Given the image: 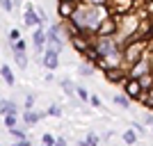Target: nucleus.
I'll use <instances>...</instances> for the list:
<instances>
[{
	"instance_id": "nucleus-36",
	"label": "nucleus",
	"mask_w": 153,
	"mask_h": 146,
	"mask_svg": "<svg viewBox=\"0 0 153 146\" xmlns=\"http://www.w3.org/2000/svg\"><path fill=\"white\" fill-rule=\"evenodd\" d=\"M12 146H32V144H30V139H16Z\"/></svg>"
},
{
	"instance_id": "nucleus-23",
	"label": "nucleus",
	"mask_w": 153,
	"mask_h": 146,
	"mask_svg": "<svg viewBox=\"0 0 153 146\" xmlns=\"http://www.w3.org/2000/svg\"><path fill=\"white\" fill-rule=\"evenodd\" d=\"M19 126V114H7L5 116V128L7 130H12V128Z\"/></svg>"
},
{
	"instance_id": "nucleus-40",
	"label": "nucleus",
	"mask_w": 153,
	"mask_h": 146,
	"mask_svg": "<svg viewBox=\"0 0 153 146\" xmlns=\"http://www.w3.org/2000/svg\"><path fill=\"white\" fill-rule=\"evenodd\" d=\"M151 64H153V46H151Z\"/></svg>"
},
{
	"instance_id": "nucleus-37",
	"label": "nucleus",
	"mask_w": 153,
	"mask_h": 146,
	"mask_svg": "<svg viewBox=\"0 0 153 146\" xmlns=\"http://www.w3.org/2000/svg\"><path fill=\"white\" fill-rule=\"evenodd\" d=\"M144 123H146V126H153V114H151V112L144 114Z\"/></svg>"
},
{
	"instance_id": "nucleus-4",
	"label": "nucleus",
	"mask_w": 153,
	"mask_h": 146,
	"mask_svg": "<svg viewBox=\"0 0 153 146\" xmlns=\"http://www.w3.org/2000/svg\"><path fill=\"white\" fill-rule=\"evenodd\" d=\"M119 30H121L119 16H110V19L103 21V25L98 27V34H96V37H98V39H103V37H114V34H119Z\"/></svg>"
},
{
	"instance_id": "nucleus-9",
	"label": "nucleus",
	"mask_w": 153,
	"mask_h": 146,
	"mask_svg": "<svg viewBox=\"0 0 153 146\" xmlns=\"http://www.w3.org/2000/svg\"><path fill=\"white\" fill-rule=\"evenodd\" d=\"M103 76L112 84H123L128 80V71L126 69H112V71H108V73H103Z\"/></svg>"
},
{
	"instance_id": "nucleus-24",
	"label": "nucleus",
	"mask_w": 153,
	"mask_h": 146,
	"mask_svg": "<svg viewBox=\"0 0 153 146\" xmlns=\"http://www.w3.org/2000/svg\"><path fill=\"white\" fill-rule=\"evenodd\" d=\"M9 135H12L14 139H27V133L23 130V128H19V126L12 128V130H9Z\"/></svg>"
},
{
	"instance_id": "nucleus-2",
	"label": "nucleus",
	"mask_w": 153,
	"mask_h": 146,
	"mask_svg": "<svg viewBox=\"0 0 153 146\" xmlns=\"http://www.w3.org/2000/svg\"><path fill=\"white\" fill-rule=\"evenodd\" d=\"M151 71H153V64H151V53H149L146 57H142L137 64H133V66L128 69V78L140 80V78H144L146 73H151Z\"/></svg>"
},
{
	"instance_id": "nucleus-26",
	"label": "nucleus",
	"mask_w": 153,
	"mask_h": 146,
	"mask_svg": "<svg viewBox=\"0 0 153 146\" xmlns=\"http://www.w3.org/2000/svg\"><path fill=\"white\" fill-rule=\"evenodd\" d=\"M140 82H142V87H144V89H153V71H151V73H146L144 78H140Z\"/></svg>"
},
{
	"instance_id": "nucleus-22",
	"label": "nucleus",
	"mask_w": 153,
	"mask_h": 146,
	"mask_svg": "<svg viewBox=\"0 0 153 146\" xmlns=\"http://www.w3.org/2000/svg\"><path fill=\"white\" fill-rule=\"evenodd\" d=\"M14 62H16V66H19L21 71H27V55L25 53H16V55H14Z\"/></svg>"
},
{
	"instance_id": "nucleus-1",
	"label": "nucleus",
	"mask_w": 153,
	"mask_h": 146,
	"mask_svg": "<svg viewBox=\"0 0 153 146\" xmlns=\"http://www.w3.org/2000/svg\"><path fill=\"white\" fill-rule=\"evenodd\" d=\"M151 46L149 41H142V39H137V41H130V44L123 48V59H126V69H130L133 64H137L142 57H146L149 53H151Z\"/></svg>"
},
{
	"instance_id": "nucleus-34",
	"label": "nucleus",
	"mask_w": 153,
	"mask_h": 146,
	"mask_svg": "<svg viewBox=\"0 0 153 146\" xmlns=\"http://www.w3.org/2000/svg\"><path fill=\"white\" fill-rule=\"evenodd\" d=\"M133 130H135L137 135H140V137L144 135V126H142V123H133Z\"/></svg>"
},
{
	"instance_id": "nucleus-30",
	"label": "nucleus",
	"mask_w": 153,
	"mask_h": 146,
	"mask_svg": "<svg viewBox=\"0 0 153 146\" xmlns=\"http://www.w3.org/2000/svg\"><path fill=\"white\" fill-rule=\"evenodd\" d=\"M14 9H16L14 0H2V12H5V14H12Z\"/></svg>"
},
{
	"instance_id": "nucleus-35",
	"label": "nucleus",
	"mask_w": 153,
	"mask_h": 146,
	"mask_svg": "<svg viewBox=\"0 0 153 146\" xmlns=\"http://www.w3.org/2000/svg\"><path fill=\"white\" fill-rule=\"evenodd\" d=\"M44 80H46V82H53V80H55V73H53V71H46V73H44Z\"/></svg>"
},
{
	"instance_id": "nucleus-6",
	"label": "nucleus",
	"mask_w": 153,
	"mask_h": 146,
	"mask_svg": "<svg viewBox=\"0 0 153 146\" xmlns=\"http://www.w3.org/2000/svg\"><path fill=\"white\" fill-rule=\"evenodd\" d=\"M108 7L112 9V16H126L135 12V0H110Z\"/></svg>"
},
{
	"instance_id": "nucleus-16",
	"label": "nucleus",
	"mask_w": 153,
	"mask_h": 146,
	"mask_svg": "<svg viewBox=\"0 0 153 146\" xmlns=\"http://www.w3.org/2000/svg\"><path fill=\"white\" fill-rule=\"evenodd\" d=\"M137 137H140V135L135 133L133 128H128V130H123V135H121L123 144H128V146H135V144H137Z\"/></svg>"
},
{
	"instance_id": "nucleus-15",
	"label": "nucleus",
	"mask_w": 153,
	"mask_h": 146,
	"mask_svg": "<svg viewBox=\"0 0 153 146\" xmlns=\"http://www.w3.org/2000/svg\"><path fill=\"white\" fill-rule=\"evenodd\" d=\"M46 46H51V48H55L57 53L64 50V37H57V34H48V44Z\"/></svg>"
},
{
	"instance_id": "nucleus-8",
	"label": "nucleus",
	"mask_w": 153,
	"mask_h": 146,
	"mask_svg": "<svg viewBox=\"0 0 153 146\" xmlns=\"http://www.w3.org/2000/svg\"><path fill=\"white\" fill-rule=\"evenodd\" d=\"M44 69L46 71H57L59 69V53L51 46H46V53H44Z\"/></svg>"
},
{
	"instance_id": "nucleus-38",
	"label": "nucleus",
	"mask_w": 153,
	"mask_h": 146,
	"mask_svg": "<svg viewBox=\"0 0 153 146\" xmlns=\"http://www.w3.org/2000/svg\"><path fill=\"white\" fill-rule=\"evenodd\" d=\"M55 146H69V144H66V139H64V137H57V142H55Z\"/></svg>"
},
{
	"instance_id": "nucleus-32",
	"label": "nucleus",
	"mask_w": 153,
	"mask_h": 146,
	"mask_svg": "<svg viewBox=\"0 0 153 146\" xmlns=\"http://www.w3.org/2000/svg\"><path fill=\"white\" fill-rule=\"evenodd\" d=\"M55 142H57V139H55V137H53V135H51V133H46V135H44V137H41V144H48V146H55Z\"/></svg>"
},
{
	"instance_id": "nucleus-7",
	"label": "nucleus",
	"mask_w": 153,
	"mask_h": 146,
	"mask_svg": "<svg viewBox=\"0 0 153 146\" xmlns=\"http://www.w3.org/2000/svg\"><path fill=\"white\" fill-rule=\"evenodd\" d=\"M78 5H73V2H69V0H57V16L62 23H66V21L73 19V14H76Z\"/></svg>"
},
{
	"instance_id": "nucleus-28",
	"label": "nucleus",
	"mask_w": 153,
	"mask_h": 146,
	"mask_svg": "<svg viewBox=\"0 0 153 146\" xmlns=\"http://www.w3.org/2000/svg\"><path fill=\"white\" fill-rule=\"evenodd\" d=\"M23 110H34V94H25V101H23Z\"/></svg>"
},
{
	"instance_id": "nucleus-31",
	"label": "nucleus",
	"mask_w": 153,
	"mask_h": 146,
	"mask_svg": "<svg viewBox=\"0 0 153 146\" xmlns=\"http://www.w3.org/2000/svg\"><path fill=\"white\" fill-rule=\"evenodd\" d=\"M85 5H89V7H103V5H110V0H85Z\"/></svg>"
},
{
	"instance_id": "nucleus-3",
	"label": "nucleus",
	"mask_w": 153,
	"mask_h": 146,
	"mask_svg": "<svg viewBox=\"0 0 153 146\" xmlns=\"http://www.w3.org/2000/svg\"><path fill=\"white\" fill-rule=\"evenodd\" d=\"M94 44H96V48H98V53H101V57H110V55H114V53L121 50L114 37H103V39H96Z\"/></svg>"
},
{
	"instance_id": "nucleus-18",
	"label": "nucleus",
	"mask_w": 153,
	"mask_h": 146,
	"mask_svg": "<svg viewBox=\"0 0 153 146\" xmlns=\"http://www.w3.org/2000/svg\"><path fill=\"white\" fill-rule=\"evenodd\" d=\"M140 103H142V105H144L146 110H153V89H146V91L142 94Z\"/></svg>"
},
{
	"instance_id": "nucleus-19",
	"label": "nucleus",
	"mask_w": 153,
	"mask_h": 146,
	"mask_svg": "<svg viewBox=\"0 0 153 146\" xmlns=\"http://www.w3.org/2000/svg\"><path fill=\"white\" fill-rule=\"evenodd\" d=\"M76 96H78V101H80V103H89V98H91L89 89H87V87H82V84H78V89H76Z\"/></svg>"
},
{
	"instance_id": "nucleus-39",
	"label": "nucleus",
	"mask_w": 153,
	"mask_h": 146,
	"mask_svg": "<svg viewBox=\"0 0 153 146\" xmlns=\"http://www.w3.org/2000/svg\"><path fill=\"white\" fill-rule=\"evenodd\" d=\"M69 2H73V5H82L85 0H69Z\"/></svg>"
},
{
	"instance_id": "nucleus-21",
	"label": "nucleus",
	"mask_w": 153,
	"mask_h": 146,
	"mask_svg": "<svg viewBox=\"0 0 153 146\" xmlns=\"http://www.w3.org/2000/svg\"><path fill=\"white\" fill-rule=\"evenodd\" d=\"M94 64H89V62H85V64H80V66H78V73H80V76L82 78H89V76H94Z\"/></svg>"
},
{
	"instance_id": "nucleus-20",
	"label": "nucleus",
	"mask_w": 153,
	"mask_h": 146,
	"mask_svg": "<svg viewBox=\"0 0 153 146\" xmlns=\"http://www.w3.org/2000/svg\"><path fill=\"white\" fill-rule=\"evenodd\" d=\"M9 50L16 55V53H27V41L25 39H21V41H14V44H9Z\"/></svg>"
},
{
	"instance_id": "nucleus-17",
	"label": "nucleus",
	"mask_w": 153,
	"mask_h": 146,
	"mask_svg": "<svg viewBox=\"0 0 153 146\" xmlns=\"http://www.w3.org/2000/svg\"><path fill=\"white\" fill-rule=\"evenodd\" d=\"M130 103H133V101H130V98H128L123 91L114 96V105H117V107H121V110H128V107H130Z\"/></svg>"
},
{
	"instance_id": "nucleus-29",
	"label": "nucleus",
	"mask_w": 153,
	"mask_h": 146,
	"mask_svg": "<svg viewBox=\"0 0 153 146\" xmlns=\"http://www.w3.org/2000/svg\"><path fill=\"white\" fill-rule=\"evenodd\" d=\"M21 30L19 27H12V30H9V44H14V41H21Z\"/></svg>"
},
{
	"instance_id": "nucleus-27",
	"label": "nucleus",
	"mask_w": 153,
	"mask_h": 146,
	"mask_svg": "<svg viewBox=\"0 0 153 146\" xmlns=\"http://www.w3.org/2000/svg\"><path fill=\"white\" fill-rule=\"evenodd\" d=\"M85 139H87V146H101V137H98L96 133H89Z\"/></svg>"
},
{
	"instance_id": "nucleus-13",
	"label": "nucleus",
	"mask_w": 153,
	"mask_h": 146,
	"mask_svg": "<svg viewBox=\"0 0 153 146\" xmlns=\"http://www.w3.org/2000/svg\"><path fill=\"white\" fill-rule=\"evenodd\" d=\"M0 73H2V82L9 84V87H14V82H16V78H14V71L7 66V64H2L0 66Z\"/></svg>"
},
{
	"instance_id": "nucleus-10",
	"label": "nucleus",
	"mask_w": 153,
	"mask_h": 146,
	"mask_svg": "<svg viewBox=\"0 0 153 146\" xmlns=\"http://www.w3.org/2000/svg\"><path fill=\"white\" fill-rule=\"evenodd\" d=\"M46 114H48V112H34V110H23V123H25V126H34V123H39V121L44 119Z\"/></svg>"
},
{
	"instance_id": "nucleus-12",
	"label": "nucleus",
	"mask_w": 153,
	"mask_h": 146,
	"mask_svg": "<svg viewBox=\"0 0 153 146\" xmlns=\"http://www.w3.org/2000/svg\"><path fill=\"white\" fill-rule=\"evenodd\" d=\"M94 44V41H89V39H85V37H78V39H71V46L76 48V53H80V55H85L87 53V48Z\"/></svg>"
},
{
	"instance_id": "nucleus-25",
	"label": "nucleus",
	"mask_w": 153,
	"mask_h": 146,
	"mask_svg": "<svg viewBox=\"0 0 153 146\" xmlns=\"http://www.w3.org/2000/svg\"><path fill=\"white\" fill-rule=\"evenodd\" d=\"M46 112H48V116H57V119L64 114V112H62V105H57V103H53V105L46 110Z\"/></svg>"
},
{
	"instance_id": "nucleus-5",
	"label": "nucleus",
	"mask_w": 153,
	"mask_h": 146,
	"mask_svg": "<svg viewBox=\"0 0 153 146\" xmlns=\"http://www.w3.org/2000/svg\"><path fill=\"white\" fill-rule=\"evenodd\" d=\"M144 91H146V89L142 87V82H140V80H135V78H128L126 82H123V94H126L130 101H137V103H140V98H142Z\"/></svg>"
},
{
	"instance_id": "nucleus-33",
	"label": "nucleus",
	"mask_w": 153,
	"mask_h": 146,
	"mask_svg": "<svg viewBox=\"0 0 153 146\" xmlns=\"http://www.w3.org/2000/svg\"><path fill=\"white\" fill-rule=\"evenodd\" d=\"M89 105H91V107H101V96L91 94V98H89Z\"/></svg>"
},
{
	"instance_id": "nucleus-11",
	"label": "nucleus",
	"mask_w": 153,
	"mask_h": 146,
	"mask_svg": "<svg viewBox=\"0 0 153 146\" xmlns=\"http://www.w3.org/2000/svg\"><path fill=\"white\" fill-rule=\"evenodd\" d=\"M0 114L7 116V114H19V105L14 101H7V98H2L0 101Z\"/></svg>"
},
{
	"instance_id": "nucleus-14",
	"label": "nucleus",
	"mask_w": 153,
	"mask_h": 146,
	"mask_svg": "<svg viewBox=\"0 0 153 146\" xmlns=\"http://www.w3.org/2000/svg\"><path fill=\"white\" fill-rule=\"evenodd\" d=\"M59 87H62V91L66 96H73V94H76V89H78V84L73 82V80H69V78H62V80H59Z\"/></svg>"
},
{
	"instance_id": "nucleus-41",
	"label": "nucleus",
	"mask_w": 153,
	"mask_h": 146,
	"mask_svg": "<svg viewBox=\"0 0 153 146\" xmlns=\"http://www.w3.org/2000/svg\"><path fill=\"white\" fill-rule=\"evenodd\" d=\"M151 130H153V126H151Z\"/></svg>"
}]
</instances>
